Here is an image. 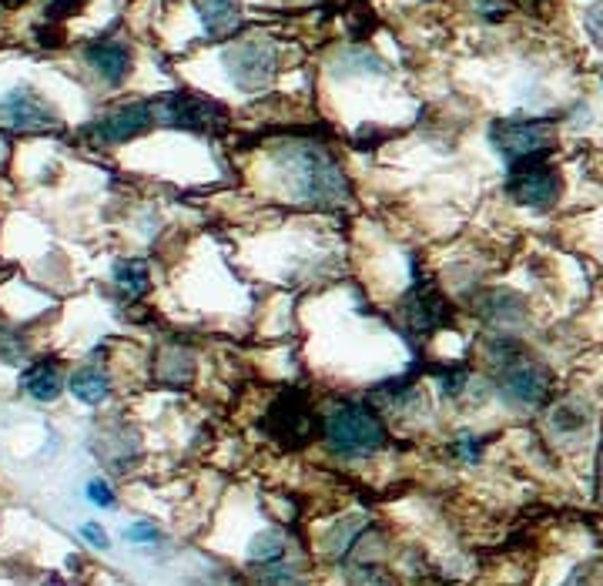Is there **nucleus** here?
<instances>
[{"label":"nucleus","mask_w":603,"mask_h":586,"mask_svg":"<svg viewBox=\"0 0 603 586\" xmlns=\"http://www.w3.org/2000/svg\"><path fill=\"white\" fill-rule=\"evenodd\" d=\"M81 536L88 543H94V546H101V550H108V533L101 530V526H94V523H84L81 526Z\"/></svg>","instance_id":"cd10ccee"},{"label":"nucleus","mask_w":603,"mask_h":586,"mask_svg":"<svg viewBox=\"0 0 603 586\" xmlns=\"http://www.w3.org/2000/svg\"><path fill=\"white\" fill-rule=\"evenodd\" d=\"M24 0H0V7H21Z\"/></svg>","instance_id":"2f4dec72"},{"label":"nucleus","mask_w":603,"mask_h":586,"mask_svg":"<svg viewBox=\"0 0 603 586\" xmlns=\"http://www.w3.org/2000/svg\"><path fill=\"white\" fill-rule=\"evenodd\" d=\"M583 31H587L590 41L603 51V0H597V4H590L587 11H583Z\"/></svg>","instance_id":"412c9836"},{"label":"nucleus","mask_w":603,"mask_h":586,"mask_svg":"<svg viewBox=\"0 0 603 586\" xmlns=\"http://www.w3.org/2000/svg\"><path fill=\"white\" fill-rule=\"evenodd\" d=\"M285 553H289L285 536L275 533V530H265V533H258L252 540V550H248V566L272 563V560H279V556H285Z\"/></svg>","instance_id":"aec40b11"},{"label":"nucleus","mask_w":603,"mask_h":586,"mask_svg":"<svg viewBox=\"0 0 603 586\" xmlns=\"http://www.w3.org/2000/svg\"><path fill=\"white\" fill-rule=\"evenodd\" d=\"M563 586H590V580H587V576H583V573H573Z\"/></svg>","instance_id":"c756f323"},{"label":"nucleus","mask_w":603,"mask_h":586,"mask_svg":"<svg viewBox=\"0 0 603 586\" xmlns=\"http://www.w3.org/2000/svg\"><path fill=\"white\" fill-rule=\"evenodd\" d=\"M255 576V586H309L305 583L302 570L289 560V553L279 556L272 563H258V566H248Z\"/></svg>","instance_id":"f3484780"},{"label":"nucleus","mask_w":603,"mask_h":586,"mask_svg":"<svg viewBox=\"0 0 603 586\" xmlns=\"http://www.w3.org/2000/svg\"><path fill=\"white\" fill-rule=\"evenodd\" d=\"M322 439L329 453L342 459H362L386 446L389 432L379 412L366 402H335L322 416Z\"/></svg>","instance_id":"7ed1b4c3"},{"label":"nucleus","mask_w":603,"mask_h":586,"mask_svg":"<svg viewBox=\"0 0 603 586\" xmlns=\"http://www.w3.org/2000/svg\"><path fill=\"white\" fill-rule=\"evenodd\" d=\"M262 426L279 446L302 449L315 439V432L322 429V422H319V416H315L309 396L299 389H289V392H282L272 406H268Z\"/></svg>","instance_id":"20e7f679"},{"label":"nucleus","mask_w":603,"mask_h":586,"mask_svg":"<svg viewBox=\"0 0 603 586\" xmlns=\"http://www.w3.org/2000/svg\"><path fill=\"white\" fill-rule=\"evenodd\" d=\"M225 71L238 91H262L275 81V71H279V47L265 37H245L225 51Z\"/></svg>","instance_id":"39448f33"},{"label":"nucleus","mask_w":603,"mask_h":586,"mask_svg":"<svg viewBox=\"0 0 603 586\" xmlns=\"http://www.w3.org/2000/svg\"><path fill=\"white\" fill-rule=\"evenodd\" d=\"M275 168L289 188V198L312 208H339L349 201V178L322 144L289 141L275 151Z\"/></svg>","instance_id":"f257e3e1"},{"label":"nucleus","mask_w":603,"mask_h":586,"mask_svg":"<svg viewBox=\"0 0 603 586\" xmlns=\"http://www.w3.org/2000/svg\"><path fill=\"white\" fill-rule=\"evenodd\" d=\"M155 121L165 124V128L212 134V131H222L228 124V111L212 98L175 91V94H165V98L155 101Z\"/></svg>","instance_id":"0eeeda50"},{"label":"nucleus","mask_w":603,"mask_h":586,"mask_svg":"<svg viewBox=\"0 0 603 586\" xmlns=\"http://www.w3.org/2000/svg\"><path fill=\"white\" fill-rule=\"evenodd\" d=\"M88 496H91L98 506H114V493L108 489V483H101V479H94V483L88 486Z\"/></svg>","instance_id":"bb28decb"},{"label":"nucleus","mask_w":603,"mask_h":586,"mask_svg":"<svg viewBox=\"0 0 603 586\" xmlns=\"http://www.w3.org/2000/svg\"><path fill=\"white\" fill-rule=\"evenodd\" d=\"M453 453L459 459H466V463H473V459H480V439H476V436H459L453 443Z\"/></svg>","instance_id":"b1692460"},{"label":"nucleus","mask_w":603,"mask_h":586,"mask_svg":"<svg viewBox=\"0 0 603 586\" xmlns=\"http://www.w3.org/2000/svg\"><path fill=\"white\" fill-rule=\"evenodd\" d=\"M490 138L496 151H503V158L510 165L530 158H550L553 144H557V131L550 128V121L530 118V121H496Z\"/></svg>","instance_id":"6e6552de"},{"label":"nucleus","mask_w":603,"mask_h":586,"mask_svg":"<svg viewBox=\"0 0 603 586\" xmlns=\"http://www.w3.org/2000/svg\"><path fill=\"white\" fill-rule=\"evenodd\" d=\"M597 489H600V503H603V456H600V476H597Z\"/></svg>","instance_id":"7c9ffc66"},{"label":"nucleus","mask_w":603,"mask_h":586,"mask_svg":"<svg viewBox=\"0 0 603 586\" xmlns=\"http://www.w3.org/2000/svg\"><path fill=\"white\" fill-rule=\"evenodd\" d=\"M476 309H480L486 322L500 325V329H513V325H520L526 319V302L516 292H506V288L486 292L483 299L476 302Z\"/></svg>","instance_id":"4468645a"},{"label":"nucleus","mask_w":603,"mask_h":586,"mask_svg":"<svg viewBox=\"0 0 603 586\" xmlns=\"http://www.w3.org/2000/svg\"><path fill=\"white\" fill-rule=\"evenodd\" d=\"M506 195L516 205L547 211L563 195V175L557 171L550 158H530L520 165H510V178H506Z\"/></svg>","instance_id":"423d86ee"},{"label":"nucleus","mask_w":603,"mask_h":586,"mask_svg":"<svg viewBox=\"0 0 603 586\" xmlns=\"http://www.w3.org/2000/svg\"><path fill=\"white\" fill-rule=\"evenodd\" d=\"M84 61L104 84H121L131 71V47L114 41V37H104L84 51Z\"/></svg>","instance_id":"f8f14e48"},{"label":"nucleus","mask_w":603,"mask_h":586,"mask_svg":"<svg viewBox=\"0 0 603 586\" xmlns=\"http://www.w3.org/2000/svg\"><path fill=\"white\" fill-rule=\"evenodd\" d=\"M191 4H195L201 27H205V34L212 37V41H225V37H232L238 31V24H242L238 0H191Z\"/></svg>","instance_id":"ddd939ff"},{"label":"nucleus","mask_w":603,"mask_h":586,"mask_svg":"<svg viewBox=\"0 0 603 586\" xmlns=\"http://www.w3.org/2000/svg\"><path fill=\"white\" fill-rule=\"evenodd\" d=\"M590 426V409L580 399H560L550 406V429L557 436H577Z\"/></svg>","instance_id":"dca6fc26"},{"label":"nucleus","mask_w":603,"mask_h":586,"mask_svg":"<svg viewBox=\"0 0 603 586\" xmlns=\"http://www.w3.org/2000/svg\"><path fill=\"white\" fill-rule=\"evenodd\" d=\"M114 285H118L128 299H141L151 285L148 262H141V258H124V262H118L114 265Z\"/></svg>","instance_id":"6ab92c4d"},{"label":"nucleus","mask_w":603,"mask_h":586,"mask_svg":"<svg viewBox=\"0 0 603 586\" xmlns=\"http://www.w3.org/2000/svg\"><path fill=\"white\" fill-rule=\"evenodd\" d=\"M61 365H57L54 359H41V362H34L31 369L24 372L21 376V386H24V392L31 399H37V402H51V399H57V392H61Z\"/></svg>","instance_id":"2eb2a0df"},{"label":"nucleus","mask_w":603,"mask_h":586,"mask_svg":"<svg viewBox=\"0 0 603 586\" xmlns=\"http://www.w3.org/2000/svg\"><path fill=\"white\" fill-rule=\"evenodd\" d=\"M124 536H128L131 543H155L158 540V530L151 523H134L131 530H124Z\"/></svg>","instance_id":"393cba45"},{"label":"nucleus","mask_w":603,"mask_h":586,"mask_svg":"<svg viewBox=\"0 0 603 586\" xmlns=\"http://www.w3.org/2000/svg\"><path fill=\"white\" fill-rule=\"evenodd\" d=\"M490 369L496 376V386L513 406L520 409H540L553 396V376L543 362L526 355V349L516 339H493L490 342Z\"/></svg>","instance_id":"f03ea898"},{"label":"nucleus","mask_w":603,"mask_h":586,"mask_svg":"<svg viewBox=\"0 0 603 586\" xmlns=\"http://www.w3.org/2000/svg\"><path fill=\"white\" fill-rule=\"evenodd\" d=\"M513 4H520L523 11H540V7L547 4V0H513Z\"/></svg>","instance_id":"c85d7f7f"},{"label":"nucleus","mask_w":603,"mask_h":586,"mask_svg":"<svg viewBox=\"0 0 603 586\" xmlns=\"http://www.w3.org/2000/svg\"><path fill=\"white\" fill-rule=\"evenodd\" d=\"M0 124L11 131H24V134L57 131L61 128V114H57L34 88L21 84V88L7 91L4 98H0Z\"/></svg>","instance_id":"9d476101"},{"label":"nucleus","mask_w":603,"mask_h":586,"mask_svg":"<svg viewBox=\"0 0 603 586\" xmlns=\"http://www.w3.org/2000/svg\"><path fill=\"white\" fill-rule=\"evenodd\" d=\"M439 382H443V392L446 396H459V392L466 389V382H469V369L466 365H453V369H443L439 372Z\"/></svg>","instance_id":"4be33fe9"},{"label":"nucleus","mask_w":603,"mask_h":586,"mask_svg":"<svg viewBox=\"0 0 603 586\" xmlns=\"http://www.w3.org/2000/svg\"><path fill=\"white\" fill-rule=\"evenodd\" d=\"M155 121V104L151 101H131V104H121L104 114L101 121L88 124V138L94 144H124V141H134L138 134H145Z\"/></svg>","instance_id":"9b49d317"},{"label":"nucleus","mask_w":603,"mask_h":586,"mask_svg":"<svg viewBox=\"0 0 603 586\" xmlns=\"http://www.w3.org/2000/svg\"><path fill=\"white\" fill-rule=\"evenodd\" d=\"M476 11L486 21H500V17H506V0H476Z\"/></svg>","instance_id":"a878e982"},{"label":"nucleus","mask_w":603,"mask_h":586,"mask_svg":"<svg viewBox=\"0 0 603 586\" xmlns=\"http://www.w3.org/2000/svg\"><path fill=\"white\" fill-rule=\"evenodd\" d=\"M399 319L406 325L409 335H433L453 322V309H449V302L443 299V292H439L436 285L416 282L406 295H402Z\"/></svg>","instance_id":"1a4fd4ad"},{"label":"nucleus","mask_w":603,"mask_h":586,"mask_svg":"<svg viewBox=\"0 0 603 586\" xmlns=\"http://www.w3.org/2000/svg\"><path fill=\"white\" fill-rule=\"evenodd\" d=\"M21 352H24V342L17 339V335H11V332H0V359L17 362V359H21Z\"/></svg>","instance_id":"5701e85b"},{"label":"nucleus","mask_w":603,"mask_h":586,"mask_svg":"<svg viewBox=\"0 0 603 586\" xmlns=\"http://www.w3.org/2000/svg\"><path fill=\"white\" fill-rule=\"evenodd\" d=\"M600 81H603V78H600Z\"/></svg>","instance_id":"473e14b6"},{"label":"nucleus","mask_w":603,"mask_h":586,"mask_svg":"<svg viewBox=\"0 0 603 586\" xmlns=\"http://www.w3.org/2000/svg\"><path fill=\"white\" fill-rule=\"evenodd\" d=\"M71 392L81 402H88V406H98V402L108 399L111 379H108V372L98 369V365H88V369H78L71 376Z\"/></svg>","instance_id":"a211bd4d"}]
</instances>
